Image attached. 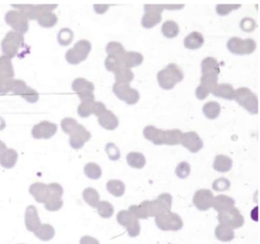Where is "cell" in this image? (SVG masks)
Masks as SVG:
<instances>
[{
  "instance_id": "obj_17",
  "label": "cell",
  "mask_w": 260,
  "mask_h": 244,
  "mask_svg": "<svg viewBox=\"0 0 260 244\" xmlns=\"http://www.w3.org/2000/svg\"><path fill=\"white\" fill-rule=\"evenodd\" d=\"M70 136V146L76 150L82 148L84 144L92 137L90 132L86 130V128L80 124L77 125Z\"/></svg>"
},
{
  "instance_id": "obj_13",
  "label": "cell",
  "mask_w": 260,
  "mask_h": 244,
  "mask_svg": "<svg viewBox=\"0 0 260 244\" xmlns=\"http://www.w3.org/2000/svg\"><path fill=\"white\" fill-rule=\"evenodd\" d=\"M218 81V76L213 74H202L200 85L197 87L195 96L199 100H204L209 96L216 87Z\"/></svg>"
},
{
  "instance_id": "obj_29",
  "label": "cell",
  "mask_w": 260,
  "mask_h": 244,
  "mask_svg": "<svg viewBox=\"0 0 260 244\" xmlns=\"http://www.w3.org/2000/svg\"><path fill=\"white\" fill-rule=\"evenodd\" d=\"M15 76L13 65L9 56H0V79H13Z\"/></svg>"
},
{
  "instance_id": "obj_35",
  "label": "cell",
  "mask_w": 260,
  "mask_h": 244,
  "mask_svg": "<svg viewBox=\"0 0 260 244\" xmlns=\"http://www.w3.org/2000/svg\"><path fill=\"white\" fill-rule=\"evenodd\" d=\"M161 32L167 38H174L180 34V27L176 22L167 20L161 27Z\"/></svg>"
},
{
  "instance_id": "obj_38",
  "label": "cell",
  "mask_w": 260,
  "mask_h": 244,
  "mask_svg": "<svg viewBox=\"0 0 260 244\" xmlns=\"http://www.w3.org/2000/svg\"><path fill=\"white\" fill-rule=\"evenodd\" d=\"M204 114L210 120H214L219 116L221 113V106L217 102L210 101L206 103L202 108Z\"/></svg>"
},
{
  "instance_id": "obj_53",
  "label": "cell",
  "mask_w": 260,
  "mask_h": 244,
  "mask_svg": "<svg viewBox=\"0 0 260 244\" xmlns=\"http://www.w3.org/2000/svg\"><path fill=\"white\" fill-rule=\"evenodd\" d=\"M105 151L108 154L109 159L112 161H116L120 159L121 153L115 143H108L105 146Z\"/></svg>"
},
{
  "instance_id": "obj_62",
  "label": "cell",
  "mask_w": 260,
  "mask_h": 244,
  "mask_svg": "<svg viewBox=\"0 0 260 244\" xmlns=\"http://www.w3.org/2000/svg\"><path fill=\"white\" fill-rule=\"evenodd\" d=\"M5 121H4L3 118L0 117V131L3 130L4 128H5Z\"/></svg>"
},
{
  "instance_id": "obj_55",
  "label": "cell",
  "mask_w": 260,
  "mask_h": 244,
  "mask_svg": "<svg viewBox=\"0 0 260 244\" xmlns=\"http://www.w3.org/2000/svg\"><path fill=\"white\" fill-rule=\"evenodd\" d=\"M241 5H217L216 6V11L219 16H227L228 14L235 9H240Z\"/></svg>"
},
{
  "instance_id": "obj_8",
  "label": "cell",
  "mask_w": 260,
  "mask_h": 244,
  "mask_svg": "<svg viewBox=\"0 0 260 244\" xmlns=\"http://www.w3.org/2000/svg\"><path fill=\"white\" fill-rule=\"evenodd\" d=\"M5 21L7 25L13 28L14 31L25 34L28 31V19L24 12L20 10H10L6 12Z\"/></svg>"
},
{
  "instance_id": "obj_39",
  "label": "cell",
  "mask_w": 260,
  "mask_h": 244,
  "mask_svg": "<svg viewBox=\"0 0 260 244\" xmlns=\"http://www.w3.org/2000/svg\"><path fill=\"white\" fill-rule=\"evenodd\" d=\"M114 74H115V81H116L115 82L117 83L130 84L134 78L133 72L130 70V69L125 67L117 70Z\"/></svg>"
},
{
  "instance_id": "obj_56",
  "label": "cell",
  "mask_w": 260,
  "mask_h": 244,
  "mask_svg": "<svg viewBox=\"0 0 260 244\" xmlns=\"http://www.w3.org/2000/svg\"><path fill=\"white\" fill-rule=\"evenodd\" d=\"M22 97L26 99L27 103H35L39 99V94H38V92L35 89L28 86L27 90H26V92H25Z\"/></svg>"
},
{
  "instance_id": "obj_50",
  "label": "cell",
  "mask_w": 260,
  "mask_h": 244,
  "mask_svg": "<svg viewBox=\"0 0 260 244\" xmlns=\"http://www.w3.org/2000/svg\"><path fill=\"white\" fill-rule=\"evenodd\" d=\"M106 53L108 55H115V56H122L124 57L126 51L121 43L117 41H111L107 45Z\"/></svg>"
},
{
  "instance_id": "obj_24",
  "label": "cell",
  "mask_w": 260,
  "mask_h": 244,
  "mask_svg": "<svg viewBox=\"0 0 260 244\" xmlns=\"http://www.w3.org/2000/svg\"><path fill=\"white\" fill-rule=\"evenodd\" d=\"M235 205V201L233 198L228 195H219L214 198L212 207L217 212H222L233 209Z\"/></svg>"
},
{
  "instance_id": "obj_40",
  "label": "cell",
  "mask_w": 260,
  "mask_h": 244,
  "mask_svg": "<svg viewBox=\"0 0 260 244\" xmlns=\"http://www.w3.org/2000/svg\"><path fill=\"white\" fill-rule=\"evenodd\" d=\"M106 189L108 192L115 197H122L125 192V186L123 182L118 179H111L107 183Z\"/></svg>"
},
{
  "instance_id": "obj_20",
  "label": "cell",
  "mask_w": 260,
  "mask_h": 244,
  "mask_svg": "<svg viewBox=\"0 0 260 244\" xmlns=\"http://www.w3.org/2000/svg\"><path fill=\"white\" fill-rule=\"evenodd\" d=\"M25 224L27 231L35 232L41 225L38 209L34 205H29L26 209L25 215Z\"/></svg>"
},
{
  "instance_id": "obj_45",
  "label": "cell",
  "mask_w": 260,
  "mask_h": 244,
  "mask_svg": "<svg viewBox=\"0 0 260 244\" xmlns=\"http://www.w3.org/2000/svg\"><path fill=\"white\" fill-rule=\"evenodd\" d=\"M182 132L180 129L165 131V144L166 145H178L181 142Z\"/></svg>"
},
{
  "instance_id": "obj_5",
  "label": "cell",
  "mask_w": 260,
  "mask_h": 244,
  "mask_svg": "<svg viewBox=\"0 0 260 244\" xmlns=\"http://www.w3.org/2000/svg\"><path fill=\"white\" fill-rule=\"evenodd\" d=\"M234 99L252 114L259 112V101L257 95L247 87H240L235 91Z\"/></svg>"
},
{
  "instance_id": "obj_10",
  "label": "cell",
  "mask_w": 260,
  "mask_h": 244,
  "mask_svg": "<svg viewBox=\"0 0 260 244\" xmlns=\"http://www.w3.org/2000/svg\"><path fill=\"white\" fill-rule=\"evenodd\" d=\"M115 96L129 106L135 105L140 100V93L136 89L130 87V84L117 83L112 88Z\"/></svg>"
},
{
  "instance_id": "obj_12",
  "label": "cell",
  "mask_w": 260,
  "mask_h": 244,
  "mask_svg": "<svg viewBox=\"0 0 260 244\" xmlns=\"http://www.w3.org/2000/svg\"><path fill=\"white\" fill-rule=\"evenodd\" d=\"M217 219L220 224L228 226L232 229L240 228L244 224V217L240 214V211L234 207L230 210L220 212Z\"/></svg>"
},
{
  "instance_id": "obj_47",
  "label": "cell",
  "mask_w": 260,
  "mask_h": 244,
  "mask_svg": "<svg viewBox=\"0 0 260 244\" xmlns=\"http://www.w3.org/2000/svg\"><path fill=\"white\" fill-rule=\"evenodd\" d=\"M84 173L89 179L96 180L102 176V169L96 163H89L84 167Z\"/></svg>"
},
{
  "instance_id": "obj_49",
  "label": "cell",
  "mask_w": 260,
  "mask_h": 244,
  "mask_svg": "<svg viewBox=\"0 0 260 244\" xmlns=\"http://www.w3.org/2000/svg\"><path fill=\"white\" fill-rule=\"evenodd\" d=\"M27 87L28 86L27 84L22 80L12 79L10 81V85H9V92H12L13 94L23 96L27 90Z\"/></svg>"
},
{
  "instance_id": "obj_14",
  "label": "cell",
  "mask_w": 260,
  "mask_h": 244,
  "mask_svg": "<svg viewBox=\"0 0 260 244\" xmlns=\"http://www.w3.org/2000/svg\"><path fill=\"white\" fill-rule=\"evenodd\" d=\"M72 89L77 93L81 101L84 99L95 98V85L84 78H77L73 81Z\"/></svg>"
},
{
  "instance_id": "obj_7",
  "label": "cell",
  "mask_w": 260,
  "mask_h": 244,
  "mask_svg": "<svg viewBox=\"0 0 260 244\" xmlns=\"http://www.w3.org/2000/svg\"><path fill=\"white\" fill-rule=\"evenodd\" d=\"M227 47L230 52L234 54L248 55L255 52L257 43L252 38L243 40L237 37H233L228 41Z\"/></svg>"
},
{
  "instance_id": "obj_63",
  "label": "cell",
  "mask_w": 260,
  "mask_h": 244,
  "mask_svg": "<svg viewBox=\"0 0 260 244\" xmlns=\"http://www.w3.org/2000/svg\"></svg>"
},
{
  "instance_id": "obj_11",
  "label": "cell",
  "mask_w": 260,
  "mask_h": 244,
  "mask_svg": "<svg viewBox=\"0 0 260 244\" xmlns=\"http://www.w3.org/2000/svg\"><path fill=\"white\" fill-rule=\"evenodd\" d=\"M118 224L127 229L130 238H136L140 234V225L138 219L129 211H121L117 215Z\"/></svg>"
},
{
  "instance_id": "obj_9",
  "label": "cell",
  "mask_w": 260,
  "mask_h": 244,
  "mask_svg": "<svg viewBox=\"0 0 260 244\" xmlns=\"http://www.w3.org/2000/svg\"><path fill=\"white\" fill-rule=\"evenodd\" d=\"M173 197L169 193H163L154 201L148 202L149 217H156L161 214L170 212L172 209Z\"/></svg>"
},
{
  "instance_id": "obj_48",
  "label": "cell",
  "mask_w": 260,
  "mask_h": 244,
  "mask_svg": "<svg viewBox=\"0 0 260 244\" xmlns=\"http://www.w3.org/2000/svg\"><path fill=\"white\" fill-rule=\"evenodd\" d=\"M98 213L100 215V217L103 218H110L114 214V207L110 202L106 201L99 202L97 206Z\"/></svg>"
},
{
  "instance_id": "obj_44",
  "label": "cell",
  "mask_w": 260,
  "mask_h": 244,
  "mask_svg": "<svg viewBox=\"0 0 260 244\" xmlns=\"http://www.w3.org/2000/svg\"><path fill=\"white\" fill-rule=\"evenodd\" d=\"M82 198L86 204L92 207L93 209H96L98 204L100 202V195L97 190L93 188H87L84 190L82 192Z\"/></svg>"
},
{
  "instance_id": "obj_46",
  "label": "cell",
  "mask_w": 260,
  "mask_h": 244,
  "mask_svg": "<svg viewBox=\"0 0 260 244\" xmlns=\"http://www.w3.org/2000/svg\"><path fill=\"white\" fill-rule=\"evenodd\" d=\"M74 34L72 30L68 27H64L60 30L57 34V41L61 46H68L74 40Z\"/></svg>"
},
{
  "instance_id": "obj_22",
  "label": "cell",
  "mask_w": 260,
  "mask_h": 244,
  "mask_svg": "<svg viewBox=\"0 0 260 244\" xmlns=\"http://www.w3.org/2000/svg\"><path fill=\"white\" fill-rule=\"evenodd\" d=\"M143 135L147 140L152 142L155 145L165 144V131L161 130L153 125H148L144 128Z\"/></svg>"
},
{
  "instance_id": "obj_51",
  "label": "cell",
  "mask_w": 260,
  "mask_h": 244,
  "mask_svg": "<svg viewBox=\"0 0 260 244\" xmlns=\"http://www.w3.org/2000/svg\"><path fill=\"white\" fill-rule=\"evenodd\" d=\"M79 123L77 122V120L72 118H65L62 120L61 125L62 130L64 131V133L70 135L74 129L77 128Z\"/></svg>"
},
{
  "instance_id": "obj_18",
  "label": "cell",
  "mask_w": 260,
  "mask_h": 244,
  "mask_svg": "<svg viewBox=\"0 0 260 244\" xmlns=\"http://www.w3.org/2000/svg\"><path fill=\"white\" fill-rule=\"evenodd\" d=\"M214 195L209 190H200L194 195V205L200 211H207L212 207Z\"/></svg>"
},
{
  "instance_id": "obj_19",
  "label": "cell",
  "mask_w": 260,
  "mask_h": 244,
  "mask_svg": "<svg viewBox=\"0 0 260 244\" xmlns=\"http://www.w3.org/2000/svg\"><path fill=\"white\" fill-rule=\"evenodd\" d=\"M180 143L194 154L199 152V150H202L204 147L203 141L195 132L182 134Z\"/></svg>"
},
{
  "instance_id": "obj_41",
  "label": "cell",
  "mask_w": 260,
  "mask_h": 244,
  "mask_svg": "<svg viewBox=\"0 0 260 244\" xmlns=\"http://www.w3.org/2000/svg\"><path fill=\"white\" fill-rule=\"evenodd\" d=\"M62 196L50 193V195L48 197L46 202H45V209L49 212H57L61 209L64 205V202L62 200Z\"/></svg>"
},
{
  "instance_id": "obj_2",
  "label": "cell",
  "mask_w": 260,
  "mask_h": 244,
  "mask_svg": "<svg viewBox=\"0 0 260 244\" xmlns=\"http://www.w3.org/2000/svg\"><path fill=\"white\" fill-rule=\"evenodd\" d=\"M183 71L176 63H170L157 74V81L162 89L170 90L183 81Z\"/></svg>"
},
{
  "instance_id": "obj_26",
  "label": "cell",
  "mask_w": 260,
  "mask_h": 244,
  "mask_svg": "<svg viewBox=\"0 0 260 244\" xmlns=\"http://www.w3.org/2000/svg\"><path fill=\"white\" fill-rule=\"evenodd\" d=\"M18 153L14 149H6L3 154L0 155V165L5 169H12L17 163Z\"/></svg>"
},
{
  "instance_id": "obj_57",
  "label": "cell",
  "mask_w": 260,
  "mask_h": 244,
  "mask_svg": "<svg viewBox=\"0 0 260 244\" xmlns=\"http://www.w3.org/2000/svg\"><path fill=\"white\" fill-rule=\"evenodd\" d=\"M256 22L250 18H245L240 22V28L246 32H251L256 27Z\"/></svg>"
},
{
  "instance_id": "obj_54",
  "label": "cell",
  "mask_w": 260,
  "mask_h": 244,
  "mask_svg": "<svg viewBox=\"0 0 260 244\" xmlns=\"http://www.w3.org/2000/svg\"><path fill=\"white\" fill-rule=\"evenodd\" d=\"M231 183L226 178H220L213 183L212 189L216 191H224L229 190Z\"/></svg>"
},
{
  "instance_id": "obj_42",
  "label": "cell",
  "mask_w": 260,
  "mask_h": 244,
  "mask_svg": "<svg viewBox=\"0 0 260 244\" xmlns=\"http://www.w3.org/2000/svg\"><path fill=\"white\" fill-rule=\"evenodd\" d=\"M148 202L149 201H144L139 205H131L129 207V211L131 212L137 219H147L149 217Z\"/></svg>"
},
{
  "instance_id": "obj_16",
  "label": "cell",
  "mask_w": 260,
  "mask_h": 244,
  "mask_svg": "<svg viewBox=\"0 0 260 244\" xmlns=\"http://www.w3.org/2000/svg\"><path fill=\"white\" fill-rule=\"evenodd\" d=\"M12 6L26 14L27 19L37 20L41 13L46 11H53L57 5H12Z\"/></svg>"
},
{
  "instance_id": "obj_58",
  "label": "cell",
  "mask_w": 260,
  "mask_h": 244,
  "mask_svg": "<svg viewBox=\"0 0 260 244\" xmlns=\"http://www.w3.org/2000/svg\"><path fill=\"white\" fill-rule=\"evenodd\" d=\"M12 79H0V94H6L9 92V85Z\"/></svg>"
},
{
  "instance_id": "obj_28",
  "label": "cell",
  "mask_w": 260,
  "mask_h": 244,
  "mask_svg": "<svg viewBox=\"0 0 260 244\" xmlns=\"http://www.w3.org/2000/svg\"><path fill=\"white\" fill-rule=\"evenodd\" d=\"M233 166V161L226 155H217L214 158L213 168L219 173H227Z\"/></svg>"
},
{
  "instance_id": "obj_61",
  "label": "cell",
  "mask_w": 260,
  "mask_h": 244,
  "mask_svg": "<svg viewBox=\"0 0 260 244\" xmlns=\"http://www.w3.org/2000/svg\"><path fill=\"white\" fill-rule=\"evenodd\" d=\"M7 147L5 145V143L2 142V140H0V155L3 154L4 151L6 150Z\"/></svg>"
},
{
  "instance_id": "obj_4",
  "label": "cell",
  "mask_w": 260,
  "mask_h": 244,
  "mask_svg": "<svg viewBox=\"0 0 260 244\" xmlns=\"http://www.w3.org/2000/svg\"><path fill=\"white\" fill-rule=\"evenodd\" d=\"M91 50L92 45L87 40L77 41L74 48H70L66 53V60L72 65H77L87 59Z\"/></svg>"
},
{
  "instance_id": "obj_23",
  "label": "cell",
  "mask_w": 260,
  "mask_h": 244,
  "mask_svg": "<svg viewBox=\"0 0 260 244\" xmlns=\"http://www.w3.org/2000/svg\"><path fill=\"white\" fill-rule=\"evenodd\" d=\"M29 192L38 203H45L50 195L48 185L42 183H35L31 185Z\"/></svg>"
},
{
  "instance_id": "obj_37",
  "label": "cell",
  "mask_w": 260,
  "mask_h": 244,
  "mask_svg": "<svg viewBox=\"0 0 260 244\" xmlns=\"http://www.w3.org/2000/svg\"><path fill=\"white\" fill-rule=\"evenodd\" d=\"M127 162L130 167L142 169L146 165V158L144 154L138 152H130L128 154Z\"/></svg>"
},
{
  "instance_id": "obj_59",
  "label": "cell",
  "mask_w": 260,
  "mask_h": 244,
  "mask_svg": "<svg viewBox=\"0 0 260 244\" xmlns=\"http://www.w3.org/2000/svg\"><path fill=\"white\" fill-rule=\"evenodd\" d=\"M79 244H100V242L96 238L90 237V236H84L80 239Z\"/></svg>"
},
{
  "instance_id": "obj_43",
  "label": "cell",
  "mask_w": 260,
  "mask_h": 244,
  "mask_svg": "<svg viewBox=\"0 0 260 244\" xmlns=\"http://www.w3.org/2000/svg\"><path fill=\"white\" fill-rule=\"evenodd\" d=\"M124 57L115 56V55H108L104 60V67L107 70L115 73L117 70L125 67L123 62Z\"/></svg>"
},
{
  "instance_id": "obj_30",
  "label": "cell",
  "mask_w": 260,
  "mask_h": 244,
  "mask_svg": "<svg viewBox=\"0 0 260 244\" xmlns=\"http://www.w3.org/2000/svg\"><path fill=\"white\" fill-rule=\"evenodd\" d=\"M202 74H213L217 75L220 74V65L217 60L214 57L208 56L204 59L201 64Z\"/></svg>"
},
{
  "instance_id": "obj_25",
  "label": "cell",
  "mask_w": 260,
  "mask_h": 244,
  "mask_svg": "<svg viewBox=\"0 0 260 244\" xmlns=\"http://www.w3.org/2000/svg\"><path fill=\"white\" fill-rule=\"evenodd\" d=\"M216 97L227 99V100H234L235 96V90L231 84H217L216 87L211 92Z\"/></svg>"
},
{
  "instance_id": "obj_34",
  "label": "cell",
  "mask_w": 260,
  "mask_h": 244,
  "mask_svg": "<svg viewBox=\"0 0 260 244\" xmlns=\"http://www.w3.org/2000/svg\"><path fill=\"white\" fill-rule=\"evenodd\" d=\"M37 21L41 27H52L57 24L58 18L56 16V14L53 13L52 11H46L38 16Z\"/></svg>"
},
{
  "instance_id": "obj_15",
  "label": "cell",
  "mask_w": 260,
  "mask_h": 244,
  "mask_svg": "<svg viewBox=\"0 0 260 244\" xmlns=\"http://www.w3.org/2000/svg\"><path fill=\"white\" fill-rule=\"evenodd\" d=\"M57 125L50 121H41L34 125L31 130V135L35 139H50L56 135Z\"/></svg>"
},
{
  "instance_id": "obj_33",
  "label": "cell",
  "mask_w": 260,
  "mask_h": 244,
  "mask_svg": "<svg viewBox=\"0 0 260 244\" xmlns=\"http://www.w3.org/2000/svg\"><path fill=\"white\" fill-rule=\"evenodd\" d=\"M95 98L84 99L81 101L80 104L78 106L77 112L81 118H88L91 114H93L95 106Z\"/></svg>"
},
{
  "instance_id": "obj_27",
  "label": "cell",
  "mask_w": 260,
  "mask_h": 244,
  "mask_svg": "<svg viewBox=\"0 0 260 244\" xmlns=\"http://www.w3.org/2000/svg\"><path fill=\"white\" fill-rule=\"evenodd\" d=\"M205 42L203 35L198 31H193L184 39V46L189 50H197L202 48Z\"/></svg>"
},
{
  "instance_id": "obj_3",
  "label": "cell",
  "mask_w": 260,
  "mask_h": 244,
  "mask_svg": "<svg viewBox=\"0 0 260 244\" xmlns=\"http://www.w3.org/2000/svg\"><path fill=\"white\" fill-rule=\"evenodd\" d=\"M24 46V35L14 31L7 33L5 38L1 42L2 52L5 56H9L11 59L17 56L19 51Z\"/></svg>"
},
{
  "instance_id": "obj_1",
  "label": "cell",
  "mask_w": 260,
  "mask_h": 244,
  "mask_svg": "<svg viewBox=\"0 0 260 244\" xmlns=\"http://www.w3.org/2000/svg\"><path fill=\"white\" fill-rule=\"evenodd\" d=\"M184 5H145L144 13L141 19V25L144 28H152L162 21V12L163 9L177 10L182 9Z\"/></svg>"
},
{
  "instance_id": "obj_31",
  "label": "cell",
  "mask_w": 260,
  "mask_h": 244,
  "mask_svg": "<svg viewBox=\"0 0 260 244\" xmlns=\"http://www.w3.org/2000/svg\"><path fill=\"white\" fill-rule=\"evenodd\" d=\"M144 56L141 54L136 52H126L124 56V65L127 68H133L142 64Z\"/></svg>"
},
{
  "instance_id": "obj_21",
  "label": "cell",
  "mask_w": 260,
  "mask_h": 244,
  "mask_svg": "<svg viewBox=\"0 0 260 244\" xmlns=\"http://www.w3.org/2000/svg\"><path fill=\"white\" fill-rule=\"evenodd\" d=\"M97 117L99 124L106 130H115L119 125V121L116 115L107 108L102 111Z\"/></svg>"
},
{
  "instance_id": "obj_60",
  "label": "cell",
  "mask_w": 260,
  "mask_h": 244,
  "mask_svg": "<svg viewBox=\"0 0 260 244\" xmlns=\"http://www.w3.org/2000/svg\"><path fill=\"white\" fill-rule=\"evenodd\" d=\"M108 8H109L108 5H94V10L98 14L104 13Z\"/></svg>"
},
{
  "instance_id": "obj_36",
  "label": "cell",
  "mask_w": 260,
  "mask_h": 244,
  "mask_svg": "<svg viewBox=\"0 0 260 244\" xmlns=\"http://www.w3.org/2000/svg\"><path fill=\"white\" fill-rule=\"evenodd\" d=\"M34 234L41 241H49L54 237L55 231L53 226L51 224H41L39 228Z\"/></svg>"
},
{
  "instance_id": "obj_6",
  "label": "cell",
  "mask_w": 260,
  "mask_h": 244,
  "mask_svg": "<svg viewBox=\"0 0 260 244\" xmlns=\"http://www.w3.org/2000/svg\"><path fill=\"white\" fill-rule=\"evenodd\" d=\"M158 228L163 231H178L183 227V221L178 214L167 212L155 217Z\"/></svg>"
},
{
  "instance_id": "obj_52",
  "label": "cell",
  "mask_w": 260,
  "mask_h": 244,
  "mask_svg": "<svg viewBox=\"0 0 260 244\" xmlns=\"http://www.w3.org/2000/svg\"><path fill=\"white\" fill-rule=\"evenodd\" d=\"M191 172V166L185 161L180 163L176 169V174L180 179H186Z\"/></svg>"
},
{
  "instance_id": "obj_32",
  "label": "cell",
  "mask_w": 260,
  "mask_h": 244,
  "mask_svg": "<svg viewBox=\"0 0 260 244\" xmlns=\"http://www.w3.org/2000/svg\"><path fill=\"white\" fill-rule=\"evenodd\" d=\"M215 237L217 240L222 242H230L234 239V231L231 227L221 224L216 227Z\"/></svg>"
}]
</instances>
